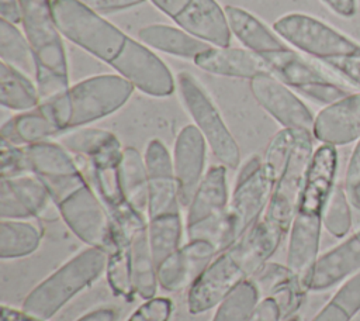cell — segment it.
Returning <instances> with one entry per match:
<instances>
[{"instance_id":"f35d334b","label":"cell","mask_w":360,"mask_h":321,"mask_svg":"<svg viewBox=\"0 0 360 321\" xmlns=\"http://www.w3.org/2000/svg\"><path fill=\"white\" fill-rule=\"evenodd\" d=\"M295 130L283 128L270 139L266 148L263 156V166L274 182L278 180V177L281 176L287 166V162L295 144Z\"/></svg>"},{"instance_id":"484cf974","label":"cell","mask_w":360,"mask_h":321,"mask_svg":"<svg viewBox=\"0 0 360 321\" xmlns=\"http://www.w3.org/2000/svg\"><path fill=\"white\" fill-rule=\"evenodd\" d=\"M125 234L129 238L131 268L135 294L142 300H149L156 296L159 283L158 266L155 263L148 238V222L135 225Z\"/></svg>"},{"instance_id":"f1b7e54d","label":"cell","mask_w":360,"mask_h":321,"mask_svg":"<svg viewBox=\"0 0 360 321\" xmlns=\"http://www.w3.org/2000/svg\"><path fill=\"white\" fill-rule=\"evenodd\" d=\"M120 184L128 204L146 217L148 213V172L145 158L132 146L122 149L118 168Z\"/></svg>"},{"instance_id":"30bf717a","label":"cell","mask_w":360,"mask_h":321,"mask_svg":"<svg viewBox=\"0 0 360 321\" xmlns=\"http://www.w3.org/2000/svg\"><path fill=\"white\" fill-rule=\"evenodd\" d=\"M228 204L226 168L224 165L211 166L187 207V238L210 241L219 249L225 231Z\"/></svg>"},{"instance_id":"7a4b0ae2","label":"cell","mask_w":360,"mask_h":321,"mask_svg":"<svg viewBox=\"0 0 360 321\" xmlns=\"http://www.w3.org/2000/svg\"><path fill=\"white\" fill-rule=\"evenodd\" d=\"M277 248L278 244L257 221L233 245L221 251L188 287V313L201 314L217 307L231 291L269 262Z\"/></svg>"},{"instance_id":"1f68e13d","label":"cell","mask_w":360,"mask_h":321,"mask_svg":"<svg viewBox=\"0 0 360 321\" xmlns=\"http://www.w3.org/2000/svg\"><path fill=\"white\" fill-rule=\"evenodd\" d=\"M41 228L25 220H1L0 258L17 259L34 253L41 244Z\"/></svg>"},{"instance_id":"2e32d148","label":"cell","mask_w":360,"mask_h":321,"mask_svg":"<svg viewBox=\"0 0 360 321\" xmlns=\"http://www.w3.org/2000/svg\"><path fill=\"white\" fill-rule=\"evenodd\" d=\"M1 220L55 221L60 217L44 183L32 173L0 180Z\"/></svg>"},{"instance_id":"d6a6232c","label":"cell","mask_w":360,"mask_h":321,"mask_svg":"<svg viewBox=\"0 0 360 321\" xmlns=\"http://www.w3.org/2000/svg\"><path fill=\"white\" fill-rule=\"evenodd\" d=\"M183 235L181 215L148 220V238L156 266L180 248Z\"/></svg>"},{"instance_id":"83f0119b","label":"cell","mask_w":360,"mask_h":321,"mask_svg":"<svg viewBox=\"0 0 360 321\" xmlns=\"http://www.w3.org/2000/svg\"><path fill=\"white\" fill-rule=\"evenodd\" d=\"M138 38L146 46L193 61L212 46L181 28L165 24H152L141 28Z\"/></svg>"},{"instance_id":"ab89813d","label":"cell","mask_w":360,"mask_h":321,"mask_svg":"<svg viewBox=\"0 0 360 321\" xmlns=\"http://www.w3.org/2000/svg\"><path fill=\"white\" fill-rule=\"evenodd\" d=\"M30 173L25 149L1 139L0 145V176L1 179Z\"/></svg>"},{"instance_id":"7402d4cb","label":"cell","mask_w":360,"mask_h":321,"mask_svg":"<svg viewBox=\"0 0 360 321\" xmlns=\"http://www.w3.org/2000/svg\"><path fill=\"white\" fill-rule=\"evenodd\" d=\"M260 298H273L281 313V321L294 315L304 301L307 287L302 280L287 266L266 262L252 277Z\"/></svg>"},{"instance_id":"d590c367","label":"cell","mask_w":360,"mask_h":321,"mask_svg":"<svg viewBox=\"0 0 360 321\" xmlns=\"http://www.w3.org/2000/svg\"><path fill=\"white\" fill-rule=\"evenodd\" d=\"M360 310V273L347 280L311 321H352Z\"/></svg>"},{"instance_id":"6da1fadb","label":"cell","mask_w":360,"mask_h":321,"mask_svg":"<svg viewBox=\"0 0 360 321\" xmlns=\"http://www.w3.org/2000/svg\"><path fill=\"white\" fill-rule=\"evenodd\" d=\"M51 8L68 41L108 63L135 89L153 97H166L174 92L176 82L165 62L101 14L80 0H51Z\"/></svg>"},{"instance_id":"ac0fdd59","label":"cell","mask_w":360,"mask_h":321,"mask_svg":"<svg viewBox=\"0 0 360 321\" xmlns=\"http://www.w3.org/2000/svg\"><path fill=\"white\" fill-rule=\"evenodd\" d=\"M143 158L148 172V220L179 215L181 204L167 148L160 139H150Z\"/></svg>"},{"instance_id":"52a82bcc","label":"cell","mask_w":360,"mask_h":321,"mask_svg":"<svg viewBox=\"0 0 360 321\" xmlns=\"http://www.w3.org/2000/svg\"><path fill=\"white\" fill-rule=\"evenodd\" d=\"M274 184L263 166V158L253 155L243 163L228 204L221 251L233 245L262 218Z\"/></svg>"},{"instance_id":"ba28073f","label":"cell","mask_w":360,"mask_h":321,"mask_svg":"<svg viewBox=\"0 0 360 321\" xmlns=\"http://www.w3.org/2000/svg\"><path fill=\"white\" fill-rule=\"evenodd\" d=\"M338 152L333 145H321L312 153L298 208L290 229V237L321 238V224L326 203L335 187Z\"/></svg>"},{"instance_id":"f907efd6","label":"cell","mask_w":360,"mask_h":321,"mask_svg":"<svg viewBox=\"0 0 360 321\" xmlns=\"http://www.w3.org/2000/svg\"><path fill=\"white\" fill-rule=\"evenodd\" d=\"M345 191H346V190H345ZM346 194H347V199H349L350 204H352L354 208L360 210V183H359L357 186H354L352 190L346 191Z\"/></svg>"},{"instance_id":"7c38bea8","label":"cell","mask_w":360,"mask_h":321,"mask_svg":"<svg viewBox=\"0 0 360 321\" xmlns=\"http://www.w3.org/2000/svg\"><path fill=\"white\" fill-rule=\"evenodd\" d=\"M68 228L87 246L108 252L114 245V222L90 183L79 187L56 204Z\"/></svg>"},{"instance_id":"f546056e","label":"cell","mask_w":360,"mask_h":321,"mask_svg":"<svg viewBox=\"0 0 360 321\" xmlns=\"http://www.w3.org/2000/svg\"><path fill=\"white\" fill-rule=\"evenodd\" d=\"M114 245L107 252L105 262V277L111 291L131 301L136 294L132 282V268H131V252H129V238L121 231L115 224Z\"/></svg>"},{"instance_id":"7dc6e473","label":"cell","mask_w":360,"mask_h":321,"mask_svg":"<svg viewBox=\"0 0 360 321\" xmlns=\"http://www.w3.org/2000/svg\"><path fill=\"white\" fill-rule=\"evenodd\" d=\"M0 321H46L42 320L37 315H32L27 311H24L22 308H14V307H8V306H1L0 308Z\"/></svg>"},{"instance_id":"7bdbcfd3","label":"cell","mask_w":360,"mask_h":321,"mask_svg":"<svg viewBox=\"0 0 360 321\" xmlns=\"http://www.w3.org/2000/svg\"><path fill=\"white\" fill-rule=\"evenodd\" d=\"M87 7L98 14H108L112 11H121L143 3L145 0H80Z\"/></svg>"},{"instance_id":"9c48e42d","label":"cell","mask_w":360,"mask_h":321,"mask_svg":"<svg viewBox=\"0 0 360 321\" xmlns=\"http://www.w3.org/2000/svg\"><path fill=\"white\" fill-rule=\"evenodd\" d=\"M177 87L184 107L204 135L214 156L225 168L236 169L240 162L239 146L204 87L188 72L177 75Z\"/></svg>"},{"instance_id":"74e56055","label":"cell","mask_w":360,"mask_h":321,"mask_svg":"<svg viewBox=\"0 0 360 321\" xmlns=\"http://www.w3.org/2000/svg\"><path fill=\"white\" fill-rule=\"evenodd\" d=\"M322 224L325 228L335 237L340 238L347 234L352 225V213H350V201L345 191V187L340 184H335L329 200L326 203Z\"/></svg>"},{"instance_id":"836d02e7","label":"cell","mask_w":360,"mask_h":321,"mask_svg":"<svg viewBox=\"0 0 360 321\" xmlns=\"http://www.w3.org/2000/svg\"><path fill=\"white\" fill-rule=\"evenodd\" d=\"M0 58L1 62L18 69L22 73L35 76V66L28 41L24 34L6 20H0Z\"/></svg>"},{"instance_id":"d4e9b609","label":"cell","mask_w":360,"mask_h":321,"mask_svg":"<svg viewBox=\"0 0 360 321\" xmlns=\"http://www.w3.org/2000/svg\"><path fill=\"white\" fill-rule=\"evenodd\" d=\"M224 10L231 32L249 51L263 56L288 48L277 34L271 32L259 18H256L249 11L236 6H226Z\"/></svg>"},{"instance_id":"3957f363","label":"cell","mask_w":360,"mask_h":321,"mask_svg":"<svg viewBox=\"0 0 360 321\" xmlns=\"http://www.w3.org/2000/svg\"><path fill=\"white\" fill-rule=\"evenodd\" d=\"M134 84L121 75H97L41 101L62 134L104 118L132 96Z\"/></svg>"},{"instance_id":"e575fe53","label":"cell","mask_w":360,"mask_h":321,"mask_svg":"<svg viewBox=\"0 0 360 321\" xmlns=\"http://www.w3.org/2000/svg\"><path fill=\"white\" fill-rule=\"evenodd\" d=\"M259 301L260 294L249 279L240 283L217 306L212 321H249Z\"/></svg>"},{"instance_id":"ffe728a7","label":"cell","mask_w":360,"mask_h":321,"mask_svg":"<svg viewBox=\"0 0 360 321\" xmlns=\"http://www.w3.org/2000/svg\"><path fill=\"white\" fill-rule=\"evenodd\" d=\"M207 141L195 125H186L176 137L173 148V170L181 207H188L204 177Z\"/></svg>"},{"instance_id":"f5cc1de1","label":"cell","mask_w":360,"mask_h":321,"mask_svg":"<svg viewBox=\"0 0 360 321\" xmlns=\"http://www.w3.org/2000/svg\"><path fill=\"white\" fill-rule=\"evenodd\" d=\"M352 321H360V311H359V313L352 318Z\"/></svg>"},{"instance_id":"4fadbf2b","label":"cell","mask_w":360,"mask_h":321,"mask_svg":"<svg viewBox=\"0 0 360 321\" xmlns=\"http://www.w3.org/2000/svg\"><path fill=\"white\" fill-rule=\"evenodd\" d=\"M262 58L270 73L278 80L316 103L329 106L350 94L338 80L332 79L291 48L267 54Z\"/></svg>"},{"instance_id":"bcb514c9","label":"cell","mask_w":360,"mask_h":321,"mask_svg":"<svg viewBox=\"0 0 360 321\" xmlns=\"http://www.w3.org/2000/svg\"><path fill=\"white\" fill-rule=\"evenodd\" d=\"M0 15L11 24L21 23V8L18 0H0Z\"/></svg>"},{"instance_id":"cb8c5ba5","label":"cell","mask_w":360,"mask_h":321,"mask_svg":"<svg viewBox=\"0 0 360 321\" xmlns=\"http://www.w3.org/2000/svg\"><path fill=\"white\" fill-rule=\"evenodd\" d=\"M194 63L212 75L252 79L260 73L270 72L264 59L257 54L232 46H211L200 54Z\"/></svg>"},{"instance_id":"44dd1931","label":"cell","mask_w":360,"mask_h":321,"mask_svg":"<svg viewBox=\"0 0 360 321\" xmlns=\"http://www.w3.org/2000/svg\"><path fill=\"white\" fill-rule=\"evenodd\" d=\"M312 135L326 145H345L360 138V93L322 108L314 121Z\"/></svg>"},{"instance_id":"8fae6325","label":"cell","mask_w":360,"mask_h":321,"mask_svg":"<svg viewBox=\"0 0 360 321\" xmlns=\"http://www.w3.org/2000/svg\"><path fill=\"white\" fill-rule=\"evenodd\" d=\"M273 28L280 38L321 62L360 52V44L307 14H285L274 23Z\"/></svg>"},{"instance_id":"4dcf8cb0","label":"cell","mask_w":360,"mask_h":321,"mask_svg":"<svg viewBox=\"0 0 360 321\" xmlns=\"http://www.w3.org/2000/svg\"><path fill=\"white\" fill-rule=\"evenodd\" d=\"M0 103L14 111H28L41 104V97L30 77L18 69L0 62Z\"/></svg>"},{"instance_id":"5bb4252c","label":"cell","mask_w":360,"mask_h":321,"mask_svg":"<svg viewBox=\"0 0 360 321\" xmlns=\"http://www.w3.org/2000/svg\"><path fill=\"white\" fill-rule=\"evenodd\" d=\"M24 149L30 173L44 183L55 204L89 183L70 152L60 144L44 141Z\"/></svg>"},{"instance_id":"d6986e66","label":"cell","mask_w":360,"mask_h":321,"mask_svg":"<svg viewBox=\"0 0 360 321\" xmlns=\"http://www.w3.org/2000/svg\"><path fill=\"white\" fill-rule=\"evenodd\" d=\"M218 253V246L210 241L188 239L158 266L159 287L169 293L190 287Z\"/></svg>"},{"instance_id":"ee69618b","label":"cell","mask_w":360,"mask_h":321,"mask_svg":"<svg viewBox=\"0 0 360 321\" xmlns=\"http://www.w3.org/2000/svg\"><path fill=\"white\" fill-rule=\"evenodd\" d=\"M249 321H281V313L277 303L270 297L260 298Z\"/></svg>"},{"instance_id":"8d00e7d4","label":"cell","mask_w":360,"mask_h":321,"mask_svg":"<svg viewBox=\"0 0 360 321\" xmlns=\"http://www.w3.org/2000/svg\"><path fill=\"white\" fill-rule=\"evenodd\" d=\"M117 137L105 130L98 128H77L65 132L60 137V145L70 153L89 159L110 145Z\"/></svg>"},{"instance_id":"681fc988","label":"cell","mask_w":360,"mask_h":321,"mask_svg":"<svg viewBox=\"0 0 360 321\" xmlns=\"http://www.w3.org/2000/svg\"><path fill=\"white\" fill-rule=\"evenodd\" d=\"M332 11L342 17H352L356 14V0H322Z\"/></svg>"},{"instance_id":"b9f144b4","label":"cell","mask_w":360,"mask_h":321,"mask_svg":"<svg viewBox=\"0 0 360 321\" xmlns=\"http://www.w3.org/2000/svg\"><path fill=\"white\" fill-rule=\"evenodd\" d=\"M322 62L326 66L332 68L335 72H338L342 77L349 80L352 84L360 87V52L347 56L326 59Z\"/></svg>"},{"instance_id":"9a60e30c","label":"cell","mask_w":360,"mask_h":321,"mask_svg":"<svg viewBox=\"0 0 360 321\" xmlns=\"http://www.w3.org/2000/svg\"><path fill=\"white\" fill-rule=\"evenodd\" d=\"M150 1L186 32L214 46H229L232 32L225 10L215 0Z\"/></svg>"},{"instance_id":"60d3db41","label":"cell","mask_w":360,"mask_h":321,"mask_svg":"<svg viewBox=\"0 0 360 321\" xmlns=\"http://www.w3.org/2000/svg\"><path fill=\"white\" fill-rule=\"evenodd\" d=\"M173 314V301L169 297L155 296L145 300L127 321H170Z\"/></svg>"},{"instance_id":"8992f818","label":"cell","mask_w":360,"mask_h":321,"mask_svg":"<svg viewBox=\"0 0 360 321\" xmlns=\"http://www.w3.org/2000/svg\"><path fill=\"white\" fill-rule=\"evenodd\" d=\"M312 153V132L297 131L287 166L276 182L269 204L260 218L264 231L277 244H281L291 229Z\"/></svg>"},{"instance_id":"603a6c76","label":"cell","mask_w":360,"mask_h":321,"mask_svg":"<svg viewBox=\"0 0 360 321\" xmlns=\"http://www.w3.org/2000/svg\"><path fill=\"white\" fill-rule=\"evenodd\" d=\"M360 269V231L319 256L307 277V290H326Z\"/></svg>"},{"instance_id":"e0dca14e","label":"cell","mask_w":360,"mask_h":321,"mask_svg":"<svg viewBox=\"0 0 360 321\" xmlns=\"http://www.w3.org/2000/svg\"><path fill=\"white\" fill-rule=\"evenodd\" d=\"M249 86L256 101L280 122L283 128L312 132L315 121L312 113L298 96L273 73L266 72L252 77Z\"/></svg>"},{"instance_id":"f6af8a7d","label":"cell","mask_w":360,"mask_h":321,"mask_svg":"<svg viewBox=\"0 0 360 321\" xmlns=\"http://www.w3.org/2000/svg\"><path fill=\"white\" fill-rule=\"evenodd\" d=\"M359 183H360V141L357 142V145L350 156V160L347 163L343 187L346 191H349Z\"/></svg>"},{"instance_id":"277c9868","label":"cell","mask_w":360,"mask_h":321,"mask_svg":"<svg viewBox=\"0 0 360 321\" xmlns=\"http://www.w3.org/2000/svg\"><path fill=\"white\" fill-rule=\"evenodd\" d=\"M21 24L28 41L35 84L41 101L49 100L69 87V69L62 34L55 23L51 0H18Z\"/></svg>"},{"instance_id":"c3c4849f","label":"cell","mask_w":360,"mask_h":321,"mask_svg":"<svg viewBox=\"0 0 360 321\" xmlns=\"http://www.w3.org/2000/svg\"><path fill=\"white\" fill-rule=\"evenodd\" d=\"M76 321H118V310L114 307H100L86 313Z\"/></svg>"},{"instance_id":"4316f807","label":"cell","mask_w":360,"mask_h":321,"mask_svg":"<svg viewBox=\"0 0 360 321\" xmlns=\"http://www.w3.org/2000/svg\"><path fill=\"white\" fill-rule=\"evenodd\" d=\"M59 134L62 132L42 104L11 117L1 125V139L18 146L49 141Z\"/></svg>"},{"instance_id":"816d5d0a","label":"cell","mask_w":360,"mask_h":321,"mask_svg":"<svg viewBox=\"0 0 360 321\" xmlns=\"http://www.w3.org/2000/svg\"><path fill=\"white\" fill-rule=\"evenodd\" d=\"M283 321H301V318L294 314V315H291V317H288V318H285V320H283Z\"/></svg>"},{"instance_id":"5b68a950","label":"cell","mask_w":360,"mask_h":321,"mask_svg":"<svg viewBox=\"0 0 360 321\" xmlns=\"http://www.w3.org/2000/svg\"><path fill=\"white\" fill-rule=\"evenodd\" d=\"M107 252L87 246L37 284L24 298L22 310L42 320L53 317L77 293L105 270Z\"/></svg>"}]
</instances>
